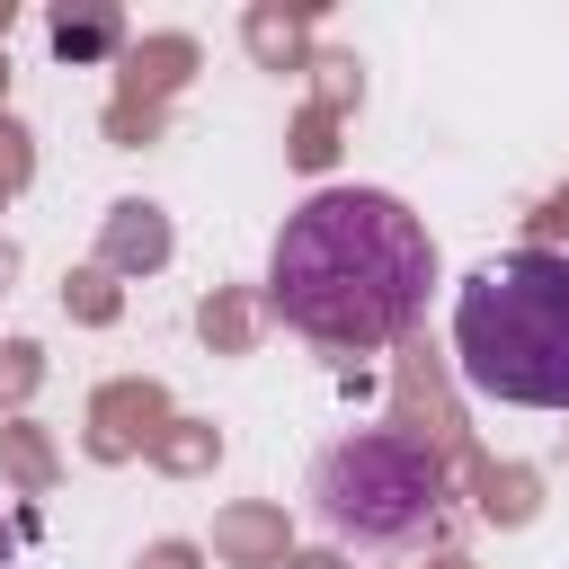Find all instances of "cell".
<instances>
[{"label": "cell", "mask_w": 569, "mask_h": 569, "mask_svg": "<svg viewBox=\"0 0 569 569\" xmlns=\"http://www.w3.org/2000/svg\"><path fill=\"white\" fill-rule=\"evenodd\" d=\"M427 284H436V240L382 187L302 196L267 249V302L311 347H356V356L391 347L400 329H418Z\"/></svg>", "instance_id": "obj_1"}, {"label": "cell", "mask_w": 569, "mask_h": 569, "mask_svg": "<svg viewBox=\"0 0 569 569\" xmlns=\"http://www.w3.org/2000/svg\"><path fill=\"white\" fill-rule=\"evenodd\" d=\"M453 365L480 400L569 409V258L560 249L480 258L453 293Z\"/></svg>", "instance_id": "obj_2"}, {"label": "cell", "mask_w": 569, "mask_h": 569, "mask_svg": "<svg viewBox=\"0 0 569 569\" xmlns=\"http://www.w3.org/2000/svg\"><path fill=\"white\" fill-rule=\"evenodd\" d=\"M302 498H311V525L356 560H409L453 533V471L409 427H356L320 445Z\"/></svg>", "instance_id": "obj_3"}, {"label": "cell", "mask_w": 569, "mask_h": 569, "mask_svg": "<svg viewBox=\"0 0 569 569\" xmlns=\"http://www.w3.org/2000/svg\"><path fill=\"white\" fill-rule=\"evenodd\" d=\"M107 44H116V9H80V18L62 9V18H53V53H71V62H98Z\"/></svg>", "instance_id": "obj_4"}, {"label": "cell", "mask_w": 569, "mask_h": 569, "mask_svg": "<svg viewBox=\"0 0 569 569\" xmlns=\"http://www.w3.org/2000/svg\"><path fill=\"white\" fill-rule=\"evenodd\" d=\"M124 222H116V240H107V258H160L169 240H160V222H142V204H116Z\"/></svg>", "instance_id": "obj_5"}, {"label": "cell", "mask_w": 569, "mask_h": 569, "mask_svg": "<svg viewBox=\"0 0 569 569\" xmlns=\"http://www.w3.org/2000/svg\"><path fill=\"white\" fill-rule=\"evenodd\" d=\"M9 551H18V533H9V516H0V569H9Z\"/></svg>", "instance_id": "obj_6"}]
</instances>
